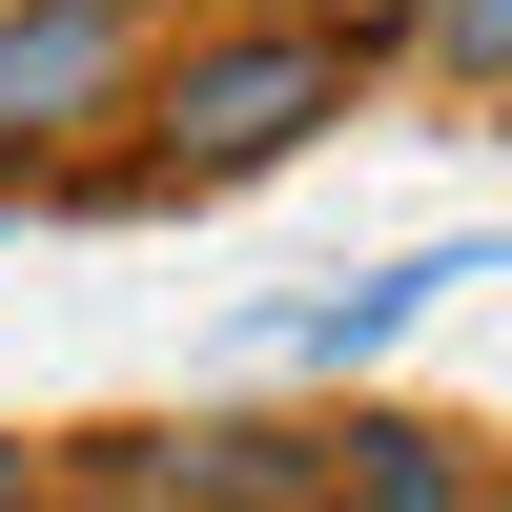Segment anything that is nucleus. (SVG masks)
Returning a JSON list of instances; mask_svg holds the SVG:
<instances>
[{
  "label": "nucleus",
  "mask_w": 512,
  "mask_h": 512,
  "mask_svg": "<svg viewBox=\"0 0 512 512\" xmlns=\"http://www.w3.org/2000/svg\"><path fill=\"white\" fill-rule=\"evenodd\" d=\"M410 62L472 82V103H512V0H431V21H410Z\"/></svg>",
  "instance_id": "nucleus-5"
},
{
  "label": "nucleus",
  "mask_w": 512,
  "mask_h": 512,
  "mask_svg": "<svg viewBox=\"0 0 512 512\" xmlns=\"http://www.w3.org/2000/svg\"><path fill=\"white\" fill-rule=\"evenodd\" d=\"M144 41L164 21H123V0H0V205L103 164V123L144 103Z\"/></svg>",
  "instance_id": "nucleus-2"
},
{
  "label": "nucleus",
  "mask_w": 512,
  "mask_h": 512,
  "mask_svg": "<svg viewBox=\"0 0 512 512\" xmlns=\"http://www.w3.org/2000/svg\"><path fill=\"white\" fill-rule=\"evenodd\" d=\"M123 21H164V0H123Z\"/></svg>",
  "instance_id": "nucleus-8"
},
{
  "label": "nucleus",
  "mask_w": 512,
  "mask_h": 512,
  "mask_svg": "<svg viewBox=\"0 0 512 512\" xmlns=\"http://www.w3.org/2000/svg\"><path fill=\"white\" fill-rule=\"evenodd\" d=\"M369 82L390 62H369L349 21H308V0H205L185 41H144V103H123L144 144L123 164H144L164 205H226V185H267V164H308Z\"/></svg>",
  "instance_id": "nucleus-1"
},
{
  "label": "nucleus",
  "mask_w": 512,
  "mask_h": 512,
  "mask_svg": "<svg viewBox=\"0 0 512 512\" xmlns=\"http://www.w3.org/2000/svg\"><path fill=\"white\" fill-rule=\"evenodd\" d=\"M308 512H492V472H472L451 410H349L328 472H308Z\"/></svg>",
  "instance_id": "nucleus-3"
},
{
  "label": "nucleus",
  "mask_w": 512,
  "mask_h": 512,
  "mask_svg": "<svg viewBox=\"0 0 512 512\" xmlns=\"http://www.w3.org/2000/svg\"><path fill=\"white\" fill-rule=\"evenodd\" d=\"M451 287H492V246H410V267H349V287H308L267 349H287V369H369V349H410Z\"/></svg>",
  "instance_id": "nucleus-4"
},
{
  "label": "nucleus",
  "mask_w": 512,
  "mask_h": 512,
  "mask_svg": "<svg viewBox=\"0 0 512 512\" xmlns=\"http://www.w3.org/2000/svg\"><path fill=\"white\" fill-rule=\"evenodd\" d=\"M308 21H349L369 62H410V21H431V0H308Z\"/></svg>",
  "instance_id": "nucleus-6"
},
{
  "label": "nucleus",
  "mask_w": 512,
  "mask_h": 512,
  "mask_svg": "<svg viewBox=\"0 0 512 512\" xmlns=\"http://www.w3.org/2000/svg\"><path fill=\"white\" fill-rule=\"evenodd\" d=\"M492 512H512V492H492Z\"/></svg>",
  "instance_id": "nucleus-9"
},
{
  "label": "nucleus",
  "mask_w": 512,
  "mask_h": 512,
  "mask_svg": "<svg viewBox=\"0 0 512 512\" xmlns=\"http://www.w3.org/2000/svg\"><path fill=\"white\" fill-rule=\"evenodd\" d=\"M41 492H62V472H41V451H21V431H0V512H41Z\"/></svg>",
  "instance_id": "nucleus-7"
}]
</instances>
